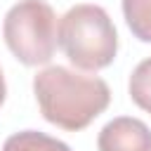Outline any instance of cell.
I'll return each instance as SVG.
<instances>
[{
  "instance_id": "ba28073f",
  "label": "cell",
  "mask_w": 151,
  "mask_h": 151,
  "mask_svg": "<svg viewBox=\"0 0 151 151\" xmlns=\"http://www.w3.org/2000/svg\"><path fill=\"white\" fill-rule=\"evenodd\" d=\"M5 97H7V85H5V76H2V68H0V106L5 104Z\"/></svg>"
},
{
  "instance_id": "277c9868",
  "label": "cell",
  "mask_w": 151,
  "mask_h": 151,
  "mask_svg": "<svg viewBox=\"0 0 151 151\" xmlns=\"http://www.w3.org/2000/svg\"><path fill=\"white\" fill-rule=\"evenodd\" d=\"M97 149L99 151H151V130L139 118L118 116L99 130Z\"/></svg>"
},
{
  "instance_id": "52a82bcc",
  "label": "cell",
  "mask_w": 151,
  "mask_h": 151,
  "mask_svg": "<svg viewBox=\"0 0 151 151\" xmlns=\"http://www.w3.org/2000/svg\"><path fill=\"white\" fill-rule=\"evenodd\" d=\"M127 92H130V99L142 111L151 113V57L134 66V71L130 73Z\"/></svg>"
},
{
  "instance_id": "5b68a950",
  "label": "cell",
  "mask_w": 151,
  "mask_h": 151,
  "mask_svg": "<svg viewBox=\"0 0 151 151\" xmlns=\"http://www.w3.org/2000/svg\"><path fill=\"white\" fill-rule=\"evenodd\" d=\"M2 151H71V146L57 137L38 130H21L5 139Z\"/></svg>"
},
{
  "instance_id": "6da1fadb",
  "label": "cell",
  "mask_w": 151,
  "mask_h": 151,
  "mask_svg": "<svg viewBox=\"0 0 151 151\" xmlns=\"http://www.w3.org/2000/svg\"><path fill=\"white\" fill-rule=\"evenodd\" d=\"M33 94L42 118L61 130H85L111 101V90L99 76H83L66 66H47L33 78Z\"/></svg>"
},
{
  "instance_id": "3957f363",
  "label": "cell",
  "mask_w": 151,
  "mask_h": 151,
  "mask_svg": "<svg viewBox=\"0 0 151 151\" xmlns=\"http://www.w3.org/2000/svg\"><path fill=\"white\" fill-rule=\"evenodd\" d=\"M2 38L24 66L50 64L59 45V21L45 0H19L2 19Z\"/></svg>"
},
{
  "instance_id": "8992f818",
  "label": "cell",
  "mask_w": 151,
  "mask_h": 151,
  "mask_svg": "<svg viewBox=\"0 0 151 151\" xmlns=\"http://www.w3.org/2000/svg\"><path fill=\"white\" fill-rule=\"evenodd\" d=\"M123 17L137 40L151 42V0H123Z\"/></svg>"
},
{
  "instance_id": "7a4b0ae2",
  "label": "cell",
  "mask_w": 151,
  "mask_h": 151,
  "mask_svg": "<svg viewBox=\"0 0 151 151\" xmlns=\"http://www.w3.org/2000/svg\"><path fill=\"white\" fill-rule=\"evenodd\" d=\"M59 47L66 59L83 71H101L118 54V33L109 12L99 5L80 2L59 19Z\"/></svg>"
}]
</instances>
